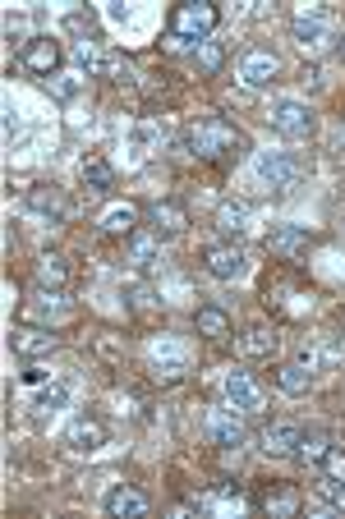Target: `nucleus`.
<instances>
[{
	"instance_id": "obj_1",
	"label": "nucleus",
	"mask_w": 345,
	"mask_h": 519,
	"mask_svg": "<svg viewBox=\"0 0 345 519\" xmlns=\"http://www.w3.org/2000/svg\"><path fill=\"white\" fill-rule=\"evenodd\" d=\"M240 147H244V134L230 125V120H221V115H203V120H194V125L184 129V152L194 161L221 166V161H230Z\"/></svg>"
},
{
	"instance_id": "obj_2",
	"label": "nucleus",
	"mask_w": 345,
	"mask_h": 519,
	"mask_svg": "<svg viewBox=\"0 0 345 519\" xmlns=\"http://www.w3.org/2000/svg\"><path fill=\"white\" fill-rule=\"evenodd\" d=\"M309 157H299V152H258L253 157V180L267 184L272 193H295L299 184L309 180Z\"/></svg>"
},
{
	"instance_id": "obj_3",
	"label": "nucleus",
	"mask_w": 345,
	"mask_h": 519,
	"mask_svg": "<svg viewBox=\"0 0 345 519\" xmlns=\"http://www.w3.org/2000/svg\"><path fill=\"white\" fill-rule=\"evenodd\" d=\"M148 368L161 386H175L194 373V350H189L180 336H157L148 345Z\"/></svg>"
},
{
	"instance_id": "obj_4",
	"label": "nucleus",
	"mask_w": 345,
	"mask_h": 519,
	"mask_svg": "<svg viewBox=\"0 0 345 519\" xmlns=\"http://www.w3.org/2000/svg\"><path fill=\"white\" fill-rule=\"evenodd\" d=\"M217 23H221L217 0H184V5L171 10V37L175 42H207Z\"/></svg>"
},
{
	"instance_id": "obj_5",
	"label": "nucleus",
	"mask_w": 345,
	"mask_h": 519,
	"mask_svg": "<svg viewBox=\"0 0 345 519\" xmlns=\"http://www.w3.org/2000/svg\"><path fill=\"white\" fill-rule=\"evenodd\" d=\"M290 33H295V42L304 46V51H327L336 37V14L327 10V5H299L295 14H290Z\"/></svg>"
},
{
	"instance_id": "obj_6",
	"label": "nucleus",
	"mask_w": 345,
	"mask_h": 519,
	"mask_svg": "<svg viewBox=\"0 0 345 519\" xmlns=\"http://www.w3.org/2000/svg\"><path fill=\"white\" fill-rule=\"evenodd\" d=\"M203 432L212 446H221V451H240L244 437H249V428H244V414L235 405H212L203 414Z\"/></svg>"
},
{
	"instance_id": "obj_7",
	"label": "nucleus",
	"mask_w": 345,
	"mask_h": 519,
	"mask_svg": "<svg viewBox=\"0 0 345 519\" xmlns=\"http://www.w3.org/2000/svg\"><path fill=\"white\" fill-rule=\"evenodd\" d=\"M272 129L281 138H290V143H304V138H313V129H318V120H313V111L304 102H295V97H281V102L272 106Z\"/></svg>"
},
{
	"instance_id": "obj_8",
	"label": "nucleus",
	"mask_w": 345,
	"mask_h": 519,
	"mask_svg": "<svg viewBox=\"0 0 345 519\" xmlns=\"http://www.w3.org/2000/svg\"><path fill=\"white\" fill-rule=\"evenodd\" d=\"M19 65L28 69V74H37V79H51V74H60V42L51 33L28 37V42L19 46Z\"/></svg>"
},
{
	"instance_id": "obj_9",
	"label": "nucleus",
	"mask_w": 345,
	"mask_h": 519,
	"mask_svg": "<svg viewBox=\"0 0 345 519\" xmlns=\"http://www.w3.org/2000/svg\"><path fill=\"white\" fill-rule=\"evenodd\" d=\"M221 386H226V405H235L240 414H263L267 409L263 386L253 382V373H244V368H230Z\"/></svg>"
},
{
	"instance_id": "obj_10",
	"label": "nucleus",
	"mask_w": 345,
	"mask_h": 519,
	"mask_svg": "<svg viewBox=\"0 0 345 519\" xmlns=\"http://www.w3.org/2000/svg\"><path fill=\"white\" fill-rule=\"evenodd\" d=\"M203 267H207V276H217V281H235V276L249 271V253H244V244L226 239V244H212V249L203 253Z\"/></svg>"
},
{
	"instance_id": "obj_11",
	"label": "nucleus",
	"mask_w": 345,
	"mask_h": 519,
	"mask_svg": "<svg viewBox=\"0 0 345 519\" xmlns=\"http://www.w3.org/2000/svg\"><path fill=\"white\" fill-rule=\"evenodd\" d=\"M148 230L157 239H180L189 230V207L175 203V198H157L148 203Z\"/></svg>"
},
{
	"instance_id": "obj_12",
	"label": "nucleus",
	"mask_w": 345,
	"mask_h": 519,
	"mask_svg": "<svg viewBox=\"0 0 345 519\" xmlns=\"http://www.w3.org/2000/svg\"><path fill=\"white\" fill-rule=\"evenodd\" d=\"M281 74V56L267 51V46H249L240 56V83L244 88H267V83Z\"/></svg>"
},
{
	"instance_id": "obj_13",
	"label": "nucleus",
	"mask_w": 345,
	"mask_h": 519,
	"mask_svg": "<svg viewBox=\"0 0 345 519\" xmlns=\"http://www.w3.org/2000/svg\"><path fill=\"white\" fill-rule=\"evenodd\" d=\"M106 437H111V432H106L102 418L83 414V418H74V423H69L65 446H69L74 455H92V451H102V446H106Z\"/></svg>"
},
{
	"instance_id": "obj_14",
	"label": "nucleus",
	"mask_w": 345,
	"mask_h": 519,
	"mask_svg": "<svg viewBox=\"0 0 345 519\" xmlns=\"http://www.w3.org/2000/svg\"><path fill=\"white\" fill-rule=\"evenodd\" d=\"M203 515H240V510H249L253 501L244 497V487L240 483H217L212 492H203V497L194 501Z\"/></svg>"
},
{
	"instance_id": "obj_15",
	"label": "nucleus",
	"mask_w": 345,
	"mask_h": 519,
	"mask_svg": "<svg viewBox=\"0 0 345 519\" xmlns=\"http://www.w3.org/2000/svg\"><path fill=\"white\" fill-rule=\"evenodd\" d=\"M267 249H272L281 262H299V258H309L313 235L304 226H276L272 235H267Z\"/></svg>"
},
{
	"instance_id": "obj_16",
	"label": "nucleus",
	"mask_w": 345,
	"mask_h": 519,
	"mask_svg": "<svg viewBox=\"0 0 345 519\" xmlns=\"http://www.w3.org/2000/svg\"><path fill=\"white\" fill-rule=\"evenodd\" d=\"M65 317H69L65 290H37L33 304H23V322H37V327H51V322H65Z\"/></svg>"
},
{
	"instance_id": "obj_17",
	"label": "nucleus",
	"mask_w": 345,
	"mask_h": 519,
	"mask_svg": "<svg viewBox=\"0 0 345 519\" xmlns=\"http://www.w3.org/2000/svg\"><path fill=\"white\" fill-rule=\"evenodd\" d=\"M212 221H217V230L226 239H244L253 230V203H249V198H226Z\"/></svg>"
},
{
	"instance_id": "obj_18",
	"label": "nucleus",
	"mask_w": 345,
	"mask_h": 519,
	"mask_svg": "<svg viewBox=\"0 0 345 519\" xmlns=\"http://www.w3.org/2000/svg\"><path fill=\"white\" fill-rule=\"evenodd\" d=\"M10 345H14V354H23V359H42V354L56 350L60 340H56V331H51V327H37V322H28V327H19L10 336Z\"/></svg>"
},
{
	"instance_id": "obj_19",
	"label": "nucleus",
	"mask_w": 345,
	"mask_h": 519,
	"mask_svg": "<svg viewBox=\"0 0 345 519\" xmlns=\"http://www.w3.org/2000/svg\"><path fill=\"white\" fill-rule=\"evenodd\" d=\"M253 506L263 510V515H272V519H295L299 510H304V497H299L295 487L281 483V487H267V492L253 501Z\"/></svg>"
},
{
	"instance_id": "obj_20",
	"label": "nucleus",
	"mask_w": 345,
	"mask_h": 519,
	"mask_svg": "<svg viewBox=\"0 0 345 519\" xmlns=\"http://www.w3.org/2000/svg\"><path fill=\"white\" fill-rule=\"evenodd\" d=\"M138 216H143V212H138L134 203H111L102 216H97V230L111 235V239H129L138 230Z\"/></svg>"
},
{
	"instance_id": "obj_21",
	"label": "nucleus",
	"mask_w": 345,
	"mask_h": 519,
	"mask_svg": "<svg viewBox=\"0 0 345 519\" xmlns=\"http://www.w3.org/2000/svg\"><path fill=\"white\" fill-rule=\"evenodd\" d=\"M299 437H304L299 423H267V428L258 432V446H263V455H295Z\"/></svg>"
},
{
	"instance_id": "obj_22",
	"label": "nucleus",
	"mask_w": 345,
	"mask_h": 519,
	"mask_svg": "<svg viewBox=\"0 0 345 519\" xmlns=\"http://www.w3.org/2000/svg\"><path fill=\"white\" fill-rule=\"evenodd\" d=\"M148 497L138 492V487H111V497H106V515H115V519H138V515H148Z\"/></svg>"
},
{
	"instance_id": "obj_23",
	"label": "nucleus",
	"mask_w": 345,
	"mask_h": 519,
	"mask_svg": "<svg viewBox=\"0 0 345 519\" xmlns=\"http://www.w3.org/2000/svg\"><path fill=\"white\" fill-rule=\"evenodd\" d=\"M194 331L203 340H226L230 336V313L221 304H198L194 308Z\"/></svg>"
},
{
	"instance_id": "obj_24",
	"label": "nucleus",
	"mask_w": 345,
	"mask_h": 519,
	"mask_svg": "<svg viewBox=\"0 0 345 519\" xmlns=\"http://www.w3.org/2000/svg\"><path fill=\"white\" fill-rule=\"evenodd\" d=\"M74 60H79V69H88V74H111L115 69V56H106L102 37H79V42H74Z\"/></svg>"
},
{
	"instance_id": "obj_25",
	"label": "nucleus",
	"mask_w": 345,
	"mask_h": 519,
	"mask_svg": "<svg viewBox=\"0 0 345 519\" xmlns=\"http://www.w3.org/2000/svg\"><path fill=\"white\" fill-rule=\"evenodd\" d=\"M336 455V446H332V437L327 432H304L299 437V446H295V460L299 464H313V469H327V460Z\"/></svg>"
},
{
	"instance_id": "obj_26",
	"label": "nucleus",
	"mask_w": 345,
	"mask_h": 519,
	"mask_svg": "<svg viewBox=\"0 0 345 519\" xmlns=\"http://www.w3.org/2000/svg\"><path fill=\"white\" fill-rule=\"evenodd\" d=\"M125 244H129V258H134L138 271H152L161 262V239L152 235V230H134Z\"/></svg>"
},
{
	"instance_id": "obj_27",
	"label": "nucleus",
	"mask_w": 345,
	"mask_h": 519,
	"mask_svg": "<svg viewBox=\"0 0 345 519\" xmlns=\"http://www.w3.org/2000/svg\"><path fill=\"white\" fill-rule=\"evenodd\" d=\"M28 212L60 221V216L69 212V203H65V193H60V189H46V184H37V189H28Z\"/></svg>"
},
{
	"instance_id": "obj_28",
	"label": "nucleus",
	"mask_w": 345,
	"mask_h": 519,
	"mask_svg": "<svg viewBox=\"0 0 345 519\" xmlns=\"http://www.w3.org/2000/svg\"><path fill=\"white\" fill-rule=\"evenodd\" d=\"M267 304H276L281 313L299 317V313H309L313 308V294H304L299 285H272V290H267Z\"/></svg>"
},
{
	"instance_id": "obj_29",
	"label": "nucleus",
	"mask_w": 345,
	"mask_h": 519,
	"mask_svg": "<svg viewBox=\"0 0 345 519\" xmlns=\"http://www.w3.org/2000/svg\"><path fill=\"white\" fill-rule=\"evenodd\" d=\"M65 281H69L65 253H42V258H37V285H42V290H65Z\"/></svg>"
},
{
	"instance_id": "obj_30",
	"label": "nucleus",
	"mask_w": 345,
	"mask_h": 519,
	"mask_svg": "<svg viewBox=\"0 0 345 519\" xmlns=\"http://www.w3.org/2000/svg\"><path fill=\"white\" fill-rule=\"evenodd\" d=\"M79 180L88 184L92 193H106V189L115 184V166H111L106 157H83V161H79Z\"/></svg>"
},
{
	"instance_id": "obj_31",
	"label": "nucleus",
	"mask_w": 345,
	"mask_h": 519,
	"mask_svg": "<svg viewBox=\"0 0 345 519\" xmlns=\"http://www.w3.org/2000/svg\"><path fill=\"white\" fill-rule=\"evenodd\" d=\"M276 386H281L286 395H309L313 368L309 363H281V368H276Z\"/></svg>"
},
{
	"instance_id": "obj_32",
	"label": "nucleus",
	"mask_w": 345,
	"mask_h": 519,
	"mask_svg": "<svg viewBox=\"0 0 345 519\" xmlns=\"http://www.w3.org/2000/svg\"><path fill=\"white\" fill-rule=\"evenodd\" d=\"M83 88H88V79H83L79 69H60V74H51V79H46V92H51L56 102H74Z\"/></svg>"
},
{
	"instance_id": "obj_33",
	"label": "nucleus",
	"mask_w": 345,
	"mask_h": 519,
	"mask_svg": "<svg viewBox=\"0 0 345 519\" xmlns=\"http://www.w3.org/2000/svg\"><path fill=\"white\" fill-rule=\"evenodd\" d=\"M318 501H322V510L345 515V478L341 474H322L318 478Z\"/></svg>"
},
{
	"instance_id": "obj_34",
	"label": "nucleus",
	"mask_w": 345,
	"mask_h": 519,
	"mask_svg": "<svg viewBox=\"0 0 345 519\" xmlns=\"http://www.w3.org/2000/svg\"><path fill=\"white\" fill-rule=\"evenodd\" d=\"M69 405V382H46L33 391V409L37 414H51V409H65Z\"/></svg>"
},
{
	"instance_id": "obj_35",
	"label": "nucleus",
	"mask_w": 345,
	"mask_h": 519,
	"mask_svg": "<svg viewBox=\"0 0 345 519\" xmlns=\"http://www.w3.org/2000/svg\"><path fill=\"white\" fill-rule=\"evenodd\" d=\"M157 143H161V129L152 125V120H138V125L129 129V143H125V147L134 152V157H148Z\"/></svg>"
},
{
	"instance_id": "obj_36",
	"label": "nucleus",
	"mask_w": 345,
	"mask_h": 519,
	"mask_svg": "<svg viewBox=\"0 0 345 519\" xmlns=\"http://www.w3.org/2000/svg\"><path fill=\"white\" fill-rule=\"evenodd\" d=\"M240 350L249 354V359H263V354H272V350H276V336H272L267 327H253V331H244Z\"/></svg>"
},
{
	"instance_id": "obj_37",
	"label": "nucleus",
	"mask_w": 345,
	"mask_h": 519,
	"mask_svg": "<svg viewBox=\"0 0 345 519\" xmlns=\"http://www.w3.org/2000/svg\"><path fill=\"white\" fill-rule=\"evenodd\" d=\"M194 60L203 74H217L221 65H226V51H221V42H198L194 46Z\"/></svg>"
},
{
	"instance_id": "obj_38",
	"label": "nucleus",
	"mask_w": 345,
	"mask_h": 519,
	"mask_svg": "<svg viewBox=\"0 0 345 519\" xmlns=\"http://www.w3.org/2000/svg\"><path fill=\"white\" fill-rule=\"evenodd\" d=\"M129 308H134V313H143V308H152L157 304V294H152V285H129Z\"/></svg>"
},
{
	"instance_id": "obj_39",
	"label": "nucleus",
	"mask_w": 345,
	"mask_h": 519,
	"mask_svg": "<svg viewBox=\"0 0 345 519\" xmlns=\"http://www.w3.org/2000/svg\"><path fill=\"white\" fill-rule=\"evenodd\" d=\"M332 152H336V157H345V125L332 134Z\"/></svg>"
},
{
	"instance_id": "obj_40",
	"label": "nucleus",
	"mask_w": 345,
	"mask_h": 519,
	"mask_svg": "<svg viewBox=\"0 0 345 519\" xmlns=\"http://www.w3.org/2000/svg\"><path fill=\"white\" fill-rule=\"evenodd\" d=\"M341 51H345V46H341Z\"/></svg>"
}]
</instances>
